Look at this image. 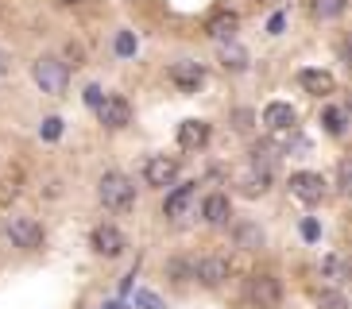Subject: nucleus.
Returning <instances> with one entry per match:
<instances>
[{
    "label": "nucleus",
    "instance_id": "nucleus-25",
    "mask_svg": "<svg viewBox=\"0 0 352 309\" xmlns=\"http://www.w3.org/2000/svg\"><path fill=\"white\" fill-rule=\"evenodd\" d=\"M321 267L329 271L333 278H341V275H344V263H341V259H337V255H329V259H325V263H321Z\"/></svg>",
    "mask_w": 352,
    "mask_h": 309
},
{
    "label": "nucleus",
    "instance_id": "nucleus-12",
    "mask_svg": "<svg viewBox=\"0 0 352 309\" xmlns=\"http://www.w3.org/2000/svg\"><path fill=\"white\" fill-rule=\"evenodd\" d=\"M178 144L186 151H201L209 144V124L206 120H182L178 124Z\"/></svg>",
    "mask_w": 352,
    "mask_h": 309
},
{
    "label": "nucleus",
    "instance_id": "nucleus-8",
    "mask_svg": "<svg viewBox=\"0 0 352 309\" xmlns=\"http://www.w3.org/2000/svg\"><path fill=\"white\" fill-rule=\"evenodd\" d=\"M144 178H147V185H170L178 178V159L151 154V159L144 163Z\"/></svg>",
    "mask_w": 352,
    "mask_h": 309
},
{
    "label": "nucleus",
    "instance_id": "nucleus-14",
    "mask_svg": "<svg viewBox=\"0 0 352 309\" xmlns=\"http://www.w3.org/2000/svg\"><path fill=\"white\" fill-rule=\"evenodd\" d=\"M201 216H206V225H228V216H232V201L225 194H209L206 205H201Z\"/></svg>",
    "mask_w": 352,
    "mask_h": 309
},
{
    "label": "nucleus",
    "instance_id": "nucleus-19",
    "mask_svg": "<svg viewBox=\"0 0 352 309\" xmlns=\"http://www.w3.org/2000/svg\"><path fill=\"white\" fill-rule=\"evenodd\" d=\"M321 124H325V132L329 135H344V108H325Z\"/></svg>",
    "mask_w": 352,
    "mask_h": 309
},
{
    "label": "nucleus",
    "instance_id": "nucleus-20",
    "mask_svg": "<svg viewBox=\"0 0 352 309\" xmlns=\"http://www.w3.org/2000/svg\"><path fill=\"white\" fill-rule=\"evenodd\" d=\"M318 309H349V301H344V294H341V290H321Z\"/></svg>",
    "mask_w": 352,
    "mask_h": 309
},
{
    "label": "nucleus",
    "instance_id": "nucleus-22",
    "mask_svg": "<svg viewBox=\"0 0 352 309\" xmlns=\"http://www.w3.org/2000/svg\"><path fill=\"white\" fill-rule=\"evenodd\" d=\"M135 306H140V309H166L163 298L151 294V290H135Z\"/></svg>",
    "mask_w": 352,
    "mask_h": 309
},
{
    "label": "nucleus",
    "instance_id": "nucleus-29",
    "mask_svg": "<svg viewBox=\"0 0 352 309\" xmlns=\"http://www.w3.org/2000/svg\"><path fill=\"white\" fill-rule=\"evenodd\" d=\"M252 113H236V128H240V132H248V128H252Z\"/></svg>",
    "mask_w": 352,
    "mask_h": 309
},
{
    "label": "nucleus",
    "instance_id": "nucleus-17",
    "mask_svg": "<svg viewBox=\"0 0 352 309\" xmlns=\"http://www.w3.org/2000/svg\"><path fill=\"white\" fill-rule=\"evenodd\" d=\"M344 4H349V0H314V16H318V20H337L344 12Z\"/></svg>",
    "mask_w": 352,
    "mask_h": 309
},
{
    "label": "nucleus",
    "instance_id": "nucleus-13",
    "mask_svg": "<svg viewBox=\"0 0 352 309\" xmlns=\"http://www.w3.org/2000/svg\"><path fill=\"white\" fill-rule=\"evenodd\" d=\"M263 124H267L271 132H290V128L298 124V113L283 101H271L267 108H263Z\"/></svg>",
    "mask_w": 352,
    "mask_h": 309
},
{
    "label": "nucleus",
    "instance_id": "nucleus-23",
    "mask_svg": "<svg viewBox=\"0 0 352 309\" xmlns=\"http://www.w3.org/2000/svg\"><path fill=\"white\" fill-rule=\"evenodd\" d=\"M116 54H120V58L135 54V35L132 31H120V35H116Z\"/></svg>",
    "mask_w": 352,
    "mask_h": 309
},
{
    "label": "nucleus",
    "instance_id": "nucleus-1",
    "mask_svg": "<svg viewBox=\"0 0 352 309\" xmlns=\"http://www.w3.org/2000/svg\"><path fill=\"white\" fill-rule=\"evenodd\" d=\"M97 197H101V205H104V209H116V213H124V209L135 205V185L128 182L124 174L109 170V174H101V182H97Z\"/></svg>",
    "mask_w": 352,
    "mask_h": 309
},
{
    "label": "nucleus",
    "instance_id": "nucleus-11",
    "mask_svg": "<svg viewBox=\"0 0 352 309\" xmlns=\"http://www.w3.org/2000/svg\"><path fill=\"white\" fill-rule=\"evenodd\" d=\"M228 259H221V255H209V259H201V263H197L194 267V275H197V282H201V286H221V282H225L228 278Z\"/></svg>",
    "mask_w": 352,
    "mask_h": 309
},
{
    "label": "nucleus",
    "instance_id": "nucleus-9",
    "mask_svg": "<svg viewBox=\"0 0 352 309\" xmlns=\"http://www.w3.org/2000/svg\"><path fill=\"white\" fill-rule=\"evenodd\" d=\"M124 232L120 228H113V225H101L94 232V251L97 255H104V259H116V255H124Z\"/></svg>",
    "mask_w": 352,
    "mask_h": 309
},
{
    "label": "nucleus",
    "instance_id": "nucleus-26",
    "mask_svg": "<svg viewBox=\"0 0 352 309\" xmlns=\"http://www.w3.org/2000/svg\"><path fill=\"white\" fill-rule=\"evenodd\" d=\"M101 101H104L101 85H89V89H85V104H94V108H97V104H101Z\"/></svg>",
    "mask_w": 352,
    "mask_h": 309
},
{
    "label": "nucleus",
    "instance_id": "nucleus-7",
    "mask_svg": "<svg viewBox=\"0 0 352 309\" xmlns=\"http://www.w3.org/2000/svg\"><path fill=\"white\" fill-rule=\"evenodd\" d=\"M8 240L16 247H28V251H32V247L43 244V228L35 225L32 216H12L8 220Z\"/></svg>",
    "mask_w": 352,
    "mask_h": 309
},
{
    "label": "nucleus",
    "instance_id": "nucleus-28",
    "mask_svg": "<svg viewBox=\"0 0 352 309\" xmlns=\"http://www.w3.org/2000/svg\"><path fill=\"white\" fill-rule=\"evenodd\" d=\"M283 23H287V20H283V16H271L267 31H271V35H279V31H283Z\"/></svg>",
    "mask_w": 352,
    "mask_h": 309
},
{
    "label": "nucleus",
    "instance_id": "nucleus-24",
    "mask_svg": "<svg viewBox=\"0 0 352 309\" xmlns=\"http://www.w3.org/2000/svg\"><path fill=\"white\" fill-rule=\"evenodd\" d=\"M58 135H63V120L58 116H47L43 120V139H58Z\"/></svg>",
    "mask_w": 352,
    "mask_h": 309
},
{
    "label": "nucleus",
    "instance_id": "nucleus-3",
    "mask_svg": "<svg viewBox=\"0 0 352 309\" xmlns=\"http://www.w3.org/2000/svg\"><path fill=\"white\" fill-rule=\"evenodd\" d=\"M290 194L298 197V201H306V205H318L321 197H325V178L314 174V170H298V174H290Z\"/></svg>",
    "mask_w": 352,
    "mask_h": 309
},
{
    "label": "nucleus",
    "instance_id": "nucleus-16",
    "mask_svg": "<svg viewBox=\"0 0 352 309\" xmlns=\"http://www.w3.org/2000/svg\"><path fill=\"white\" fill-rule=\"evenodd\" d=\"M236 12H221V16H213L209 20V39H217V43H225V39H232L236 35Z\"/></svg>",
    "mask_w": 352,
    "mask_h": 309
},
{
    "label": "nucleus",
    "instance_id": "nucleus-15",
    "mask_svg": "<svg viewBox=\"0 0 352 309\" xmlns=\"http://www.w3.org/2000/svg\"><path fill=\"white\" fill-rule=\"evenodd\" d=\"M298 85L306 93H314V97H325V93H333V73L329 70H302Z\"/></svg>",
    "mask_w": 352,
    "mask_h": 309
},
{
    "label": "nucleus",
    "instance_id": "nucleus-30",
    "mask_svg": "<svg viewBox=\"0 0 352 309\" xmlns=\"http://www.w3.org/2000/svg\"><path fill=\"white\" fill-rule=\"evenodd\" d=\"M337 182H341V190H349V163H341V170H337Z\"/></svg>",
    "mask_w": 352,
    "mask_h": 309
},
{
    "label": "nucleus",
    "instance_id": "nucleus-2",
    "mask_svg": "<svg viewBox=\"0 0 352 309\" xmlns=\"http://www.w3.org/2000/svg\"><path fill=\"white\" fill-rule=\"evenodd\" d=\"M35 85H39L43 93H51V97H58V93H66V82H70V70H66L63 58H39L35 62Z\"/></svg>",
    "mask_w": 352,
    "mask_h": 309
},
{
    "label": "nucleus",
    "instance_id": "nucleus-6",
    "mask_svg": "<svg viewBox=\"0 0 352 309\" xmlns=\"http://www.w3.org/2000/svg\"><path fill=\"white\" fill-rule=\"evenodd\" d=\"M248 298L256 301V306H263V309H275V306H279V298H283L279 278H271V275H252Z\"/></svg>",
    "mask_w": 352,
    "mask_h": 309
},
{
    "label": "nucleus",
    "instance_id": "nucleus-27",
    "mask_svg": "<svg viewBox=\"0 0 352 309\" xmlns=\"http://www.w3.org/2000/svg\"><path fill=\"white\" fill-rule=\"evenodd\" d=\"M302 236H306V240H318V225H314V220H306V225H302Z\"/></svg>",
    "mask_w": 352,
    "mask_h": 309
},
{
    "label": "nucleus",
    "instance_id": "nucleus-31",
    "mask_svg": "<svg viewBox=\"0 0 352 309\" xmlns=\"http://www.w3.org/2000/svg\"><path fill=\"white\" fill-rule=\"evenodd\" d=\"M63 4H82V0H63Z\"/></svg>",
    "mask_w": 352,
    "mask_h": 309
},
{
    "label": "nucleus",
    "instance_id": "nucleus-10",
    "mask_svg": "<svg viewBox=\"0 0 352 309\" xmlns=\"http://www.w3.org/2000/svg\"><path fill=\"white\" fill-rule=\"evenodd\" d=\"M170 82L182 93H194L197 85L206 82V66H201V62H175V66H170Z\"/></svg>",
    "mask_w": 352,
    "mask_h": 309
},
{
    "label": "nucleus",
    "instance_id": "nucleus-18",
    "mask_svg": "<svg viewBox=\"0 0 352 309\" xmlns=\"http://www.w3.org/2000/svg\"><path fill=\"white\" fill-rule=\"evenodd\" d=\"M236 244L248 247V251H256V247L263 244V232H259L256 225H240V228H236Z\"/></svg>",
    "mask_w": 352,
    "mask_h": 309
},
{
    "label": "nucleus",
    "instance_id": "nucleus-21",
    "mask_svg": "<svg viewBox=\"0 0 352 309\" xmlns=\"http://www.w3.org/2000/svg\"><path fill=\"white\" fill-rule=\"evenodd\" d=\"M221 58H225V66H232V70H244V66H248V54L240 51V47H221Z\"/></svg>",
    "mask_w": 352,
    "mask_h": 309
},
{
    "label": "nucleus",
    "instance_id": "nucleus-4",
    "mask_svg": "<svg viewBox=\"0 0 352 309\" xmlns=\"http://www.w3.org/2000/svg\"><path fill=\"white\" fill-rule=\"evenodd\" d=\"M97 116H101L104 128L120 132V128H128V124H132V104H128L124 97H104V101L97 104Z\"/></svg>",
    "mask_w": 352,
    "mask_h": 309
},
{
    "label": "nucleus",
    "instance_id": "nucleus-5",
    "mask_svg": "<svg viewBox=\"0 0 352 309\" xmlns=\"http://www.w3.org/2000/svg\"><path fill=\"white\" fill-rule=\"evenodd\" d=\"M194 201H197V182L175 185V194H166V201H163V213L170 216V220H182V216H190Z\"/></svg>",
    "mask_w": 352,
    "mask_h": 309
}]
</instances>
